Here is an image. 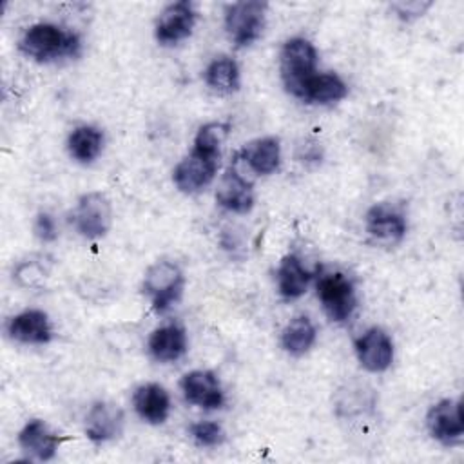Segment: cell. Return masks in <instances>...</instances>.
I'll return each instance as SVG.
<instances>
[{
	"label": "cell",
	"mask_w": 464,
	"mask_h": 464,
	"mask_svg": "<svg viewBox=\"0 0 464 464\" xmlns=\"http://www.w3.org/2000/svg\"><path fill=\"white\" fill-rule=\"evenodd\" d=\"M123 426V411L112 402H94L85 417V435L92 442H107L120 435Z\"/></svg>",
	"instance_id": "14"
},
{
	"label": "cell",
	"mask_w": 464,
	"mask_h": 464,
	"mask_svg": "<svg viewBox=\"0 0 464 464\" xmlns=\"http://www.w3.org/2000/svg\"><path fill=\"white\" fill-rule=\"evenodd\" d=\"M315 341V328L306 315L294 317L283 330L281 344L294 357L304 355Z\"/></svg>",
	"instance_id": "23"
},
{
	"label": "cell",
	"mask_w": 464,
	"mask_h": 464,
	"mask_svg": "<svg viewBox=\"0 0 464 464\" xmlns=\"http://www.w3.org/2000/svg\"><path fill=\"white\" fill-rule=\"evenodd\" d=\"M181 390L188 402L205 410H216L223 406V390L218 377L208 370H194L183 375Z\"/></svg>",
	"instance_id": "11"
},
{
	"label": "cell",
	"mask_w": 464,
	"mask_h": 464,
	"mask_svg": "<svg viewBox=\"0 0 464 464\" xmlns=\"http://www.w3.org/2000/svg\"><path fill=\"white\" fill-rule=\"evenodd\" d=\"M14 277L22 286H29V288H36L42 285L44 277H45V270L40 263L36 261H24L16 266L14 270Z\"/></svg>",
	"instance_id": "27"
},
{
	"label": "cell",
	"mask_w": 464,
	"mask_h": 464,
	"mask_svg": "<svg viewBox=\"0 0 464 464\" xmlns=\"http://www.w3.org/2000/svg\"><path fill=\"white\" fill-rule=\"evenodd\" d=\"M310 279L312 274L303 266L295 254H288L281 259L277 268V288L285 299L301 297L306 292Z\"/></svg>",
	"instance_id": "20"
},
{
	"label": "cell",
	"mask_w": 464,
	"mask_h": 464,
	"mask_svg": "<svg viewBox=\"0 0 464 464\" xmlns=\"http://www.w3.org/2000/svg\"><path fill=\"white\" fill-rule=\"evenodd\" d=\"M33 230H34V236H36L40 241H44V243L54 241L56 236H58L54 218H53L49 212H40V214L36 216Z\"/></svg>",
	"instance_id": "28"
},
{
	"label": "cell",
	"mask_w": 464,
	"mask_h": 464,
	"mask_svg": "<svg viewBox=\"0 0 464 464\" xmlns=\"http://www.w3.org/2000/svg\"><path fill=\"white\" fill-rule=\"evenodd\" d=\"M355 353L359 362L368 372L379 373L388 370L393 361V343L384 330L373 326V328H368L355 341Z\"/></svg>",
	"instance_id": "9"
},
{
	"label": "cell",
	"mask_w": 464,
	"mask_h": 464,
	"mask_svg": "<svg viewBox=\"0 0 464 464\" xmlns=\"http://www.w3.org/2000/svg\"><path fill=\"white\" fill-rule=\"evenodd\" d=\"M102 145H103L102 132L91 125L76 127L67 140L69 154L80 163H91L92 160H96L98 154L102 152Z\"/></svg>",
	"instance_id": "22"
},
{
	"label": "cell",
	"mask_w": 464,
	"mask_h": 464,
	"mask_svg": "<svg viewBox=\"0 0 464 464\" xmlns=\"http://www.w3.org/2000/svg\"><path fill=\"white\" fill-rule=\"evenodd\" d=\"M7 334L18 343L45 344L53 337V328L47 314L42 310H25L9 319Z\"/></svg>",
	"instance_id": "15"
},
{
	"label": "cell",
	"mask_w": 464,
	"mask_h": 464,
	"mask_svg": "<svg viewBox=\"0 0 464 464\" xmlns=\"http://www.w3.org/2000/svg\"><path fill=\"white\" fill-rule=\"evenodd\" d=\"M216 199L223 208L230 212L246 214L254 207L252 183L246 178H243L234 167H230L218 183Z\"/></svg>",
	"instance_id": "12"
},
{
	"label": "cell",
	"mask_w": 464,
	"mask_h": 464,
	"mask_svg": "<svg viewBox=\"0 0 464 464\" xmlns=\"http://www.w3.org/2000/svg\"><path fill=\"white\" fill-rule=\"evenodd\" d=\"M132 404L136 413L149 424L165 422L170 410V399L167 390L156 382L138 386L132 395Z\"/></svg>",
	"instance_id": "17"
},
{
	"label": "cell",
	"mask_w": 464,
	"mask_h": 464,
	"mask_svg": "<svg viewBox=\"0 0 464 464\" xmlns=\"http://www.w3.org/2000/svg\"><path fill=\"white\" fill-rule=\"evenodd\" d=\"M317 297L326 315L335 323L346 321L357 306L353 283L341 272L321 274L317 279Z\"/></svg>",
	"instance_id": "4"
},
{
	"label": "cell",
	"mask_w": 464,
	"mask_h": 464,
	"mask_svg": "<svg viewBox=\"0 0 464 464\" xmlns=\"http://www.w3.org/2000/svg\"><path fill=\"white\" fill-rule=\"evenodd\" d=\"M228 134V125L227 123H219V121H212L203 125L194 140V147L210 154H218L221 156V145L225 141Z\"/></svg>",
	"instance_id": "25"
},
{
	"label": "cell",
	"mask_w": 464,
	"mask_h": 464,
	"mask_svg": "<svg viewBox=\"0 0 464 464\" xmlns=\"http://www.w3.org/2000/svg\"><path fill=\"white\" fill-rule=\"evenodd\" d=\"M239 158L248 165L250 170L261 176H268L279 169L281 163V145L277 138L266 136L248 141L243 150L239 152Z\"/></svg>",
	"instance_id": "18"
},
{
	"label": "cell",
	"mask_w": 464,
	"mask_h": 464,
	"mask_svg": "<svg viewBox=\"0 0 464 464\" xmlns=\"http://www.w3.org/2000/svg\"><path fill=\"white\" fill-rule=\"evenodd\" d=\"M190 435L203 448L219 446L225 440V431L218 422H196L190 426Z\"/></svg>",
	"instance_id": "26"
},
{
	"label": "cell",
	"mask_w": 464,
	"mask_h": 464,
	"mask_svg": "<svg viewBox=\"0 0 464 464\" xmlns=\"http://www.w3.org/2000/svg\"><path fill=\"white\" fill-rule=\"evenodd\" d=\"M62 440L63 439L51 431L49 426L40 419L29 420L18 433L20 448L38 460H51L56 455Z\"/></svg>",
	"instance_id": "16"
},
{
	"label": "cell",
	"mask_w": 464,
	"mask_h": 464,
	"mask_svg": "<svg viewBox=\"0 0 464 464\" xmlns=\"http://www.w3.org/2000/svg\"><path fill=\"white\" fill-rule=\"evenodd\" d=\"M265 2H236L228 5L225 14V29L236 47H246L254 44L265 29Z\"/></svg>",
	"instance_id": "5"
},
{
	"label": "cell",
	"mask_w": 464,
	"mask_h": 464,
	"mask_svg": "<svg viewBox=\"0 0 464 464\" xmlns=\"http://www.w3.org/2000/svg\"><path fill=\"white\" fill-rule=\"evenodd\" d=\"M112 221L109 199L102 192L83 194L72 210V225L83 237L96 239L107 234Z\"/></svg>",
	"instance_id": "7"
},
{
	"label": "cell",
	"mask_w": 464,
	"mask_h": 464,
	"mask_svg": "<svg viewBox=\"0 0 464 464\" xmlns=\"http://www.w3.org/2000/svg\"><path fill=\"white\" fill-rule=\"evenodd\" d=\"M219 158L221 156L218 154H210L194 147L192 152L185 156L172 172L176 187L185 194L199 192L212 183L219 167Z\"/></svg>",
	"instance_id": "6"
},
{
	"label": "cell",
	"mask_w": 464,
	"mask_h": 464,
	"mask_svg": "<svg viewBox=\"0 0 464 464\" xmlns=\"http://www.w3.org/2000/svg\"><path fill=\"white\" fill-rule=\"evenodd\" d=\"M185 286L181 268L172 261L154 263L143 279V292L150 297L152 308L158 314L167 312L174 303L179 301Z\"/></svg>",
	"instance_id": "3"
},
{
	"label": "cell",
	"mask_w": 464,
	"mask_h": 464,
	"mask_svg": "<svg viewBox=\"0 0 464 464\" xmlns=\"http://www.w3.org/2000/svg\"><path fill=\"white\" fill-rule=\"evenodd\" d=\"M196 24V11L190 2H176L167 5L156 24V40L172 45L185 40Z\"/></svg>",
	"instance_id": "10"
},
{
	"label": "cell",
	"mask_w": 464,
	"mask_h": 464,
	"mask_svg": "<svg viewBox=\"0 0 464 464\" xmlns=\"http://www.w3.org/2000/svg\"><path fill=\"white\" fill-rule=\"evenodd\" d=\"M428 430L433 439L444 446H453L462 440L464 422H462V406L460 401L444 399L431 406L426 417Z\"/></svg>",
	"instance_id": "8"
},
{
	"label": "cell",
	"mask_w": 464,
	"mask_h": 464,
	"mask_svg": "<svg viewBox=\"0 0 464 464\" xmlns=\"http://www.w3.org/2000/svg\"><path fill=\"white\" fill-rule=\"evenodd\" d=\"M366 232L382 243H399L406 234L404 214L390 205H373L366 212Z\"/></svg>",
	"instance_id": "13"
},
{
	"label": "cell",
	"mask_w": 464,
	"mask_h": 464,
	"mask_svg": "<svg viewBox=\"0 0 464 464\" xmlns=\"http://www.w3.org/2000/svg\"><path fill=\"white\" fill-rule=\"evenodd\" d=\"M205 82L218 92H236L239 89V67L232 58H216L205 71Z\"/></svg>",
	"instance_id": "24"
},
{
	"label": "cell",
	"mask_w": 464,
	"mask_h": 464,
	"mask_svg": "<svg viewBox=\"0 0 464 464\" xmlns=\"http://www.w3.org/2000/svg\"><path fill=\"white\" fill-rule=\"evenodd\" d=\"M315 47L304 38H290L281 51V76L288 92L301 96L308 80L317 74Z\"/></svg>",
	"instance_id": "2"
},
{
	"label": "cell",
	"mask_w": 464,
	"mask_h": 464,
	"mask_svg": "<svg viewBox=\"0 0 464 464\" xmlns=\"http://www.w3.org/2000/svg\"><path fill=\"white\" fill-rule=\"evenodd\" d=\"M80 45L78 34L54 24H34L20 40V51L36 62H54L58 58L76 56Z\"/></svg>",
	"instance_id": "1"
},
{
	"label": "cell",
	"mask_w": 464,
	"mask_h": 464,
	"mask_svg": "<svg viewBox=\"0 0 464 464\" xmlns=\"http://www.w3.org/2000/svg\"><path fill=\"white\" fill-rule=\"evenodd\" d=\"M431 4L430 2H401V4H395L393 9L397 11V14L404 20H410L413 16H419L422 14Z\"/></svg>",
	"instance_id": "29"
},
{
	"label": "cell",
	"mask_w": 464,
	"mask_h": 464,
	"mask_svg": "<svg viewBox=\"0 0 464 464\" xmlns=\"http://www.w3.org/2000/svg\"><path fill=\"white\" fill-rule=\"evenodd\" d=\"M348 94L346 83L334 72L314 74L301 91V100L308 103H334Z\"/></svg>",
	"instance_id": "21"
},
{
	"label": "cell",
	"mask_w": 464,
	"mask_h": 464,
	"mask_svg": "<svg viewBox=\"0 0 464 464\" xmlns=\"http://www.w3.org/2000/svg\"><path fill=\"white\" fill-rule=\"evenodd\" d=\"M149 352L160 362H170L187 352V334L178 324L156 328L149 339Z\"/></svg>",
	"instance_id": "19"
}]
</instances>
